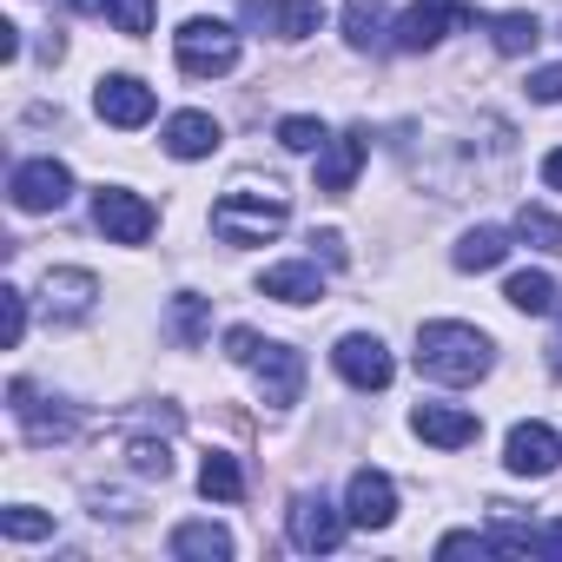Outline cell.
<instances>
[{"label":"cell","mask_w":562,"mask_h":562,"mask_svg":"<svg viewBox=\"0 0 562 562\" xmlns=\"http://www.w3.org/2000/svg\"><path fill=\"white\" fill-rule=\"evenodd\" d=\"M509 258V232H496V225H476V232H463V245H457V271H490V265H503Z\"/></svg>","instance_id":"21"},{"label":"cell","mask_w":562,"mask_h":562,"mask_svg":"<svg viewBox=\"0 0 562 562\" xmlns=\"http://www.w3.org/2000/svg\"><path fill=\"white\" fill-rule=\"evenodd\" d=\"M542 555H562V522H549V529H542Z\"/></svg>","instance_id":"40"},{"label":"cell","mask_w":562,"mask_h":562,"mask_svg":"<svg viewBox=\"0 0 562 562\" xmlns=\"http://www.w3.org/2000/svg\"><path fill=\"white\" fill-rule=\"evenodd\" d=\"M490 41H496L503 60H516V54H529V47L542 41V21H536V14H496V21H490Z\"/></svg>","instance_id":"23"},{"label":"cell","mask_w":562,"mask_h":562,"mask_svg":"<svg viewBox=\"0 0 562 562\" xmlns=\"http://www.w3.org/2000/svg\"><path fill=\"white\" fill-rule=\"evenodd\" d=\"M41 299H47V318H87L93 299H100V278L80 271V265H60L41 278Z\"/></svg>","instance_id":"16"},{"label":"cell","mask_w":562,"mask_h":562,"mask_svg":"<svg viewBox=\"0 0 562 562\" xmlns=\"http://www.w3.org/2000/svg\"><path fill=\"white\" fill-rule=\"evenodd\" d=\"M205 331H212V312H205V299L179 292V299H172V338L192 351V345H205Z\"/></svg>","instance_id":"26"},{"label":"cell","mask_w":562,"mask_h":562,"mask_svg":"<svg viewBox=\"0 0 562 562\" xmlns=\"http://www.w3.org/2000/svg\"><path fill=\"white\" fill-rule=\"evenodd\" d=\"M0 60H21V27H0Z\"/></svg>","instance_id":"39"},{"label":"cell","mask_w":562,"mask_h":562,"mask_svg":"<svg viewBox=\"0 0 562 562\" xmlns=\"http://www.w3.org/2000/svg\"><path fill=\"white\" fill-rule=\"evenodd\" d=\"M312 245H318V251H325V265H345V238H338V232H318V238H312Z\"/></svg>","instance_id":"37"},{"label":"cell","mask_w":562,"mask_h":562,"mask_svg":"<svg viewBox=\"0 0 562 562\" xmlns=\"http://www.w3.org/2000/svg\"><path fill=\"white\" fill-rule=\"evenodd\" d=\"M345 522H351V516H338L325 496H299V503H292V542H299L305 555L338 549V542H345Z\"/></svg>","instance_id":"15"},{"label":"cell","mask_w":562,"mask_h":562,"mask_svg":"<svg viewBox=\"0 0 562 562\" xmlns=\"http://www.w3.org/2000/svg\"><path fill=\"white\" fill-rule=\"evenodd\" d=\"M258 292L265 299H285V305H318L325 299V278H318V265H271L258 278Z\"/></svg>","instance_id":"19"},{"label":"cell","mask_w":562,"mask_h":562,"mask_svg":"<svg viewBox=\"0 0 562 562\" xmlns=\"http://www.w3.org/2000/svg\"><path fill=\"white\" fill-rule=\"evenodd\" d=\"M172 54H179V74H192V80H218V74L238 67V34H232L225 21L192 14V21L172 34Z\"/></svg>","instance_id":"3"},{"label":"cell","mask_w":562,"mask_h":562,"mask_svg":"<svg viewBox=\"0 0 562 562\" xmlns=\"http://www.w3.org/2000/svg\"><path fill=\"white\" fill-rule=\"evenodd\" d=\"M542 179H549V192H562V146H555V153L542 159Z\"/></svg>","instance_id":"38"},{"label":"cell","mask_w":562,"mask_h":562,"mask_svg":"<svg viewBox=\"0 0 562 562\" xmlns=\"http://www.w3.org/2000/svg\"><path fill=\"white\" fill-rule=\"evenodd\" d=\"M153 14H159V0H106V21H113L126 41H139V34L153 27Z\"/></svg>","instance_id":"30"},{"label":"cell","mask_w":562,"mask_h":562,"mask_svg":"<svg viewBox=\"0 0 562 562\" xmlns=\"http://www.w3.org/2000/svg\"><path fill=\"white\" fill-rule=\"evenodd\" d=\"M470 21H476L470 0H417V8L391 27V47H397V54H424V47H437L443 34H457V27H470Z\"/></svg>","instance_id":"4"},{"label":"cell","mask_w":562,"mask_h":562,"mask_svg":"<svg viewBox=\"0 0 562 562\" xmlns=\"http://www.w3.org/2000/svg\"><path fill=\"white\" fill-rule=\"evenodd\" d=\"M251 371H258V397L265 404H299V391H305V358L292 351V345H265L258 338V351H251Z\"/></svg>","instance_id":"9"},{"label":"cell","mask_w":562,"mask_h":562,"mask_svg":"<svg viewBox=\"0 0 562 562\" xmlns=\"http://www.w3.org/2000/svg\"><path fill=\"white\" fill-rule=\"evenodd\" d=\"M331 364H338V378H345L351 391H384V384L397 378V364H391L384 338H371V331H351V338H338Z\"/></svg>","instance_id":"8"},{"label":"cell","mask_w":562,"mask_h":562,"mask_svg":"<svg viewBox=\"0 0 562 562\" xmlns=\"http://www.w3.org/2000/svg\"><path fill=\"white\" fill-rule=\"evenodd\" d=\"M0 536H8V542H41V536H54V516L14 503V509H0Z\"/></svg>","instance_id":"28"},{"label":"cell","mask_w":562,"mask_h":562,"mask_svg":"<svg viewBox=\"0 0 562 562\" xmlns=\"http://www.w3.org/2000/svg\"><path fill=\"white\" fill-rule=\"evenodd\" d=\"M490 542H496V549H509V555H536V549H542V536H536V529H522V522H509V516L490 529Z\"/></svg>","instance_id":"33"},{"label":"cell","mask_w":562,"mask_h":562,"mask_svg":"<svg viewBox=\"0 0 562 562\" xmlns=\"http://www.w3.org/2000/svg\"><path fill=\"white\" fill-rule=\"evenodd\" d=\"M331 133H325V120H312V113H292V120H278V146L285 153H318Z\"/></svg>","instance_id":"29"},{"label":"cell","mask_w":562,"mask_h":562,"mask_svg":"<svg viewBox=\"0 0 562 562\" xmlns=\"http://www.w3.org/2000/svg\"><path fill=\"white\" fill-rule=\"evenodd\" d=\"M345 516H351L358 529H391V516H397V483H391L384 470H358L351 490H345Z\"/></svg>","instance_id":"13"},{"label":"cell","mask_w":562,"mask_h":562,"mask_svg":"<svg viewBox=\"0 0 562 562\" xmlns=\"http://www.w3.org/2000/svg\"><path fill=\"white\" fill-rule=\"evenodd\" d=\"M93 106H100V120L106 126H120V133H133V126H146L153 120V87L146 80H133V74H106L100 87H93Z\"/></svg>","instance_id":"10"},{"label":"cell","mask_w":562,"mask_h":562,"mask_svg":"<svg viewBox=\"0 0 562 562\" xmlns=\"http://www.w3.org/2000/svg\"><path fill=\"white\" fill-rule=\"evenodd\" d=\"M172 555H186V562H225L232 555V536L218 522H179L172 529Z\"/></svg>","instance_id":"20"},{"label":"cell","mask_w":562,"mask_h":562,"mask_svg":"<svg viewBox=\"0 0 562 562\" xmlns=\"http://www.w3.org/2000/svg\"><path fill=\"white\" fill-rule=\"evenodd\" d=\"M8 397H14V417H21L27 443H67V437L80 430V417H74V411H60V404L47 411V404L34 397V384H27V378H14V391H8Z\"/></svg>","instance_id":"14"},{"label":"cell","mask_w":562,"mask_h":562,"mask_svg":"<svg viewBox=\"0 0 562 562\" xmlns=\"http://www.w3.org/2000/svg\"><path fill=\"white\" fill-rule=\"evenodd\" d=\"M0 338H8V351H21V338H27V292L21 285L0 292Z\"/></svg>","instance_id":"31"},{"label":"cell","mask_w":562,"mask_h":562,"mask_svg":"<svg viewBox=\"0 0 562 562\" xmlns=\"http://www.w3.org/2000/svg\"><path fill=\"white\" fill-rule=\"evenodd\" d=\"M417 371L437 378V384H476L490 371V338L476 325H457V318H437L417 331Z\"/></svg>","instance_id":"1"},{"label":"cell","mask_w":562,"mask_h":562,"mask_svg":"<svg viewBox=\"0 0 562 562\" xmlns=\"http://www.w3.org/2000/svg\"><path fill=\"white\" fill-rule=\"evenodd\" d=\"M8 192H14L21 212H60V205L74 199V172H67L60 159H27V166H14Z\"/></svg>","instance_id":"6"},{"label":"cell","mask_w":562,"mask_h":562,"mask_svg":"<svg viewBox=\"0 0 562 562\" xmlns=\"http://www.w3.org/2000/svg\"><path fill=\"white\" fill-rule=\"evenodd\" d=\"M549 351H555V358H549V371H555V378H562V338H555V345H549Z\"/></svg>","instance_id":"41"},{"label":"cell","mask_w":562,"mask_h":562,"mask_svg":"<svg viewBox=\"0 0 562 562\" xmlns=\"http://www.w3.org/2000/svg\"><path fill=\"white\" fill-rule=\"evenodd\" d=\"M238 14H245L251 34H278V41H305L325 21L318 0H238Z\"/></svg>","instance_id":"5"},{"label":"cell","mask_w":562,"mask_h":562,"mask_svg":"<svg viewBox=\"0 0 562 562\" xmlns=\"http://www.w3.org/2000/svg\"><path fill=\"white\" fill-rule=\"evenodd\" d=\"M411 430H417L424 443H437V450H463V443L483 437V424H476L470 411H450V404H417V411H411Z\"/></svg>","instance_id":"17"},{"label":"cell","mask_w":562,"mask_h":562,"mask_svg":"<svg viewBox=\"0 0 562 562\" xmlns=\"http://www.w3.org/2000/svg\"><path fill=\"white\" fill-rule=\"evenodd\" d=\"M251 351H258V331H245V325H232V331H225V358H238V364H251Z\"/></svg>","instance_id":"36"},{"label":"cell","mask_w":562,"mask_h":562,"mask_svg":"<svg viewBox=\"0 0 562 562\" xmlns=\"http://www.w3.org/2000/svg\"><path fill=\"white\" fill-rule=\"evenodd\" d=\"M212 232L225 238V245H265V238H278L285 232V192L278 186H245V192H225L218 205H212Z\"/></svg>","instance_id":"2"},{"label":"cell","mask_w":562,"mask_h":562,"mask_svg":"<svg viewBox=\"0 0 562 562\" xmlns=\"http://www.w3.org/2000/svg\"><path fill=\"white\" fill-rule=\"evenodd\" d=\"M93 218H100V232H106L113 245H146V238H153V225H159V212H153L139 192H120V186H100Z\"/></svg>","instance_id":"7"},{"label":"cell","mask_w":562,"mask_h":562,"mask_svg":"<svg viewBox=\"0 0 562 562\" xmlns=\"http://www.w3.org/2000/svg\"><path fill=\"white\" fill-rule=\"evenodd\" d=\"M516 238L536 245V251H562V218L542 212V205H522V212H516Z\"/></svg>","instance_id":"27"},{"label":"cell","mask_w":562,"mask_h":562,"mask_svg":"<svg viewBox=\"0 0 562 562\" xmlns=\"http://www.w3.org/2000/svg\"><path fill=\"white\" fill-rule=\"evenodd\" d=\"M437 549H443V555H490L496 542H490V536H476V529H457V536H443Z\"/></svg>","instance_id":"34"},{"label":"cell","mask_w":562,"mask_h":562,"mask_svg":"<svg viewBox=\"0 0 562 562\" xmlns=\"http://www.w3.org/2000/svg\"><path fill=\"white\" fill-rule=\"evenodd\" d=\"M166 153L172 159H212L218 153V120L212 113H172L166 120Z\"/></svg>","instance_id":"18"},{"label":"cell","mask_w":562,"mask_h":562,"mask_svg":"<svg viewBox=\"0 0 562 562\" xmlns=\"http://www.w3.org/2000/svg\"><path fill=\"white\" fill-rule=\"evenodd\" d=\"M529 100H542V106H562V67H542V74H529Z\"/></svg>","instance_id":"35"},{"label":"cell","mask_w":562,"mask_h":562,"mask_svg":"<svg viewBox=\"0 0 562 562\" xmlns=\"http://www.w3.org/2000/svg\"><path fill=\"white\" fill-rule=\"evenodd\" d=\"M345 41L378 47L384 41V0H345Z\"/></svg>","instance_id":"25"},{"label":"cell","mask_w":562,"mask_h":562,"mask_svg":"<svg viewBox=\"0 0 562 562\" xmlns=\"http://www.w3.org/2000/svg\"><path fill=\"white\" fill-rule=\"evenodd\" d=\"M126 457H133V470H139V476H159V483L172 476V450H166V443H153V437H133V450H126Z\"/></svg>","instance_id":"32"},{"label":"cell","mask_w":562,"mask_h":562,"mask_svg":"<svg viewBox=\"0 0 562 562\" xmlns=\"http://www.w3.org/2000/svg\"><path fill=\"white\" fill-rule=\"evenodd\" d=\"M503 299H509L516 312L542 318V312H555V278H549V271H516L509 285H503Z\"/></svg>","instance_id":"22"},{"label":"cell","mask_w":562,"mask_h":562,"mask_svg":"<svg viewBox=\"0 0 562 562\" xmlns=\"http://www.w3.org/2000/svg\"><path fill=\"white\" fill-rule=\"evenodd\" d=\"M199 490L212 496V503H245V470H238V457H205V470H199Z\"/></svg>","instance_id":"24"},{"label":"cell","mask_w":562,"mask_h":562,"mask_svg":"<svg viewBox=\"0 0 562 562\" xmlns=\"http://www.w3.org/2000/svg\"><path fill=\"white\" fill-rule=\"evenodd\" d=\"M364 153H371V133H364V126H351V133L325 139V153H318V192H325V199H345V192L358 186Z\"/></svg>","instance_id":"11"},{"label":"cell","mask_w":562,"mask_h":562,"mask_svg":"<svg viewBox=\"0 0 562 562\" xmlns=\"http://www.w3.org/2000/svg\"><path fill=\"white\" fill-rule=\"evenodd\" d=\"M503 463H509V476H549L562 463V437L549 424H516L503 443Z\"/></svg>","instance_id":"12"}]
</instances>
